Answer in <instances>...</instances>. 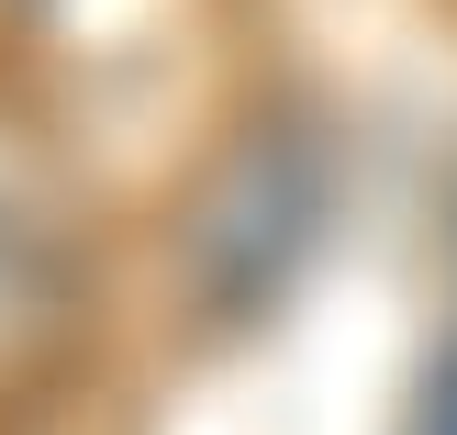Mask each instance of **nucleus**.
I'll use <instances>...</instances> for the list:
<instances>
[{
    "label": "nucleus",
    "instance_id": "obj_2",
    "mask_svg": "<svg viewBox=\"0 0 457 435\" xmlns=\"http://www.w3.org/2000/svg\"><path fill=\"white\" fill-rule=\"evenodd\" d=\"M67 335H79V280H67V257L45 246V223L0 213V402L34 391L67 357Z\"/></svg>",
    "mask_w": 457,
    "mask_h": 435
},
{
    "label": "nucleus",
    "instance_id": "obj_3",
    "mask_svg": "<svg viewBox=\"0 0 457 435\" xmlns=\"http://www.w3.org/2000/svg\"><path fill=\"white\" fill-rule=\"evenodd\" d=\"M413 435H457V335L436 347V369H424V402H413Z\"/></svg>",
    "mask_w": 457,
    "mask_h": 435
},
{
    "label": "nucleus",
    "instance_id": "obj_1",
    "mask_svg": "<svg viewBox=\"0 0 457 435\" xmlns=\"http://www.w3.org/2000/svg\"><path fill=\"white\" fill-rule=\"evenodd\" d=\"M335 213V146L302 112H268L201 168L190 213H179V280H190L201 324H257L290 280L312 268Z\"/></svg>",
    "mask_w": 457,
    "mask_h": 435
}]
</instances>
